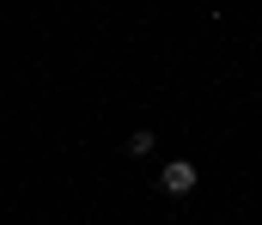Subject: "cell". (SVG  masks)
Returning a JSON list of instances; mask_svg holds the SVG:
<instances>
[{
	"instance_id": "obj_1",
	"label": "cell",
	"mask_w": 262,
	"mask_h": 225,
	"mask_svg": "<svg viewBox=\"0 0 262 225\" xmlns=\"http://www.w3.org/2000/svg\"><path fill=\"white\" fill-rule=\"evenodd\" d=\"M159 183H165V189H171V195H189V189H195V164H189V158H171V164H165V177H159Z\"/></svg>"
},
{
	"instance_id": "obj_2",
	"label": "cell",
	"mask_w": 262,
	"mask_h": 225,
	"mask_svg": "<svg viewBox=\"0 0 262 225\" xmlns=\"http://www.w3.org/2000/svg\"><path fill=\"white\" fill-rule=\"evenodd\" d=\"M128 152H140V158H146V152H152V128H134V134H128Z\"/></svg>"
}]
</instances>
